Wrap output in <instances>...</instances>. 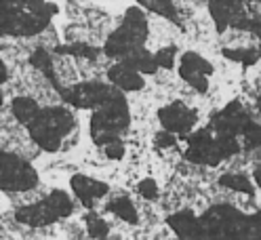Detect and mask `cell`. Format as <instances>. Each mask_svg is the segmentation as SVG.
Masks as SVG:
<instances>
[{"mask_svg": "<svg viewBox=\"0 0 261 240\" xmlns=\"http://www.w3.org/2000/svg\"><path fill=\"white\" fill-rule=\"evenodd\" d=\"M53 70L55 74L59 76V80L65 85V87H72L76 85L80 76H78V70H76V59L74 57H68V55H63V57H57L53 61Z\"/></svg>", "mask_w": 261, "mask_h": 240, "instance_id": "obj_1", "label": "cell"}]
</instances>
